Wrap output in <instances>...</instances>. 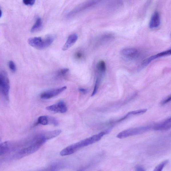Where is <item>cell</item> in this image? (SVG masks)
<instances>
[{
    "instance_id": "obj_1",
    "label": "cell",
    "mask_w": 171,
    "mask_h": 171,
    "mask_svg": "<svg viewBox=\"0 0 171 171\" xmlns=\"http://www.w3.org/2000/svg\"><path fill=\"white\" fill-rule=\"evenodd\" d=\"M109 131V130H108L106 131V132H101L90 138L84 139L80 142L71 145L61 150L60 153V154L61 156H65L72 154L79 149L98 142L104 135L108 133Z\"/></svg>"
},
{
    "instance_id": "obj_2",
    "label": "cell",
    "mask_w": 171,
    "mask_h": 171,
    "mask_svg": "<svg viewBox=\"0 0 171 171\" xmlns=\"http://www.w3.org/2000/svg\"><path fill=\"white\" fill-rule=\"evenodd\" d=\"M49 140L46 132L37 134L32 139L28 146L22 149L18 152L17 158H21L33 154Z\"/></svg>"
},
{
    "instance_id": "obj_3",
    "label": "cell",
    "mask_w": 171,
    "mask_h": 171,
    "mask_svg": "<svg viewBox=\"0 0 171 171\" xmlns=\"http://www.w3.org/2000/svg\"><path fill=\"white\" fill-rule=\"evenodd\" d=\"M55 37V36L52 35H47L44 38L40 37H31L28 40V43L34 48L41 50L50 46L54 41Z\"/></svg>"
},
{
    "instance_id": "obj_4",
    "label": "cell",
    "mask_w": 171,
    "mask_h": 171,
    "mask_svg": "<svg viewBox=\"0 0 171 171\" xmlns=\"http://www.w3.org/2000/svg\"><path fill=\"white\" fill-rule=\"evenodd\" d=\"M10 86L7 73L5 71H1L0 73V90L2 96L5 100H9V92Z\"/></svg>"
},
{
    "instance_id": "obj_5",
    "label": "cell",
    "mask_w": 171,
    "mask_h": 171,
    "mask_svg": "<svg viewBox=\"0 0 171 171\" xmlns=\"http://www.w3.org/2000/svg\"><path fill=\"white\" fill-rule=\"evenodd\" d=\"M151 127L146 126L130 128L122 131L117 135V137L119 139H123L129 136H136L144 134L150 130Z\"/></svg>"
},
{
    "instance_id": "obj_6",
    "label": "cell",
    "mask_w": 171,
    "mask_h": 171,
    "mask_svg": "<svg viewBox=\"0 0 171 171\" xmlns=\"http://www.w3.org/2000/svg\"><path fill=\"white\" fill-rule=\"evenodd\" d=\"M101 1L102 0H88L84 3L81 4L80 5L75 7L68 13L67 17H72L78 13L85 10V9L97 4V3H100Z\"/></svg>"
},
{
    "instance_id": "obj_7",
    "label": "cell",
    "mask_w": 171,
    "mask_h": 171,
    "mask_svg": "<svg viewBox=\"0 0 171 171\" xmlns=\"http://www.w3.org/2000/svg\"><path fill=\"white\" fill-rule=\"evenodd\" d=\"M171 55V48L168 50L162 51V52L158 53L156 55H153L150 57H148L143 60L139 65L138 67V71L142 70L144 69L150 64L151 61L159 58L160 57L167 56V55Z\"/></svg>"
},
{
    "instance_id": "obj_8",
    "label": "cell",
    "mask_w": 171,
    "mask_h": 171,
    "mask_svg": "<svg viewBox=\"0 0 171 171\" xmlns=\"http://www.w3.org/2000/svg\"><path fill=\"white\" fill-rule=\"evenodd\" d=\"M66 86H63L59 88L50 89L42 93L40 95V98L43 100H47L53 98L66 90Z\"/></svg>"
},
{
    "instance_id": "obj_9",
    "label": "cell",
    "mask_w": 171,
    "mask_h": 171,
    "mask_svg": "<svg viewBox=\"0 0 171 171\" xmlns=\"http://www.w3.org/2000/svg\"><path fill=\"white\" fill-rule=\"evenodd\" d=\"M46 109L51 112L60 113L66 112L67 110L66 104L63 101H59L56 104L47 107Z\"/></svg>"
},
{
    "instance_id": "obj_10",
    "label": "cell",
    "mask_w": 171,
    "mask_h": 171,
    "mask_svg": "<svg viewBox=\"0 0 171 171\" xmlns=\"http://www.w3.org/2000/svg\"><path fill=\"white\" fill-rule=\"evenodd\" d=\"M15 143L10 142H5L1 143L0 145L1 156L8 154L14 150L15 148Z\"/></svg>"
},
{
    "instance_id": "obj_11",
    "label": "cell",
    "mask_w": 171,
    "mask_h": 171,
    "mask_svg": "<svg viewBox=\"0 0 171 171\" xmlns=\"http://www.w3.org/2000/svg\"><path fill=\"white\" fill-rule=\"evenodd\" d=\"M160 24V14L156 11L153 14L149 23V27L150 29H154L158 27Z\"/></svg>"
},
{
    "instance_id": "obj_12",
    "label": "cell",
    "mask_w": 171,
    "mask_h": 171,
    "mask_svg": "<svg viewBox=\"0 0 171 171\" xmlns=\"http://www.w3.org/2000/svg\"><path fill=\"white\" fill-rule=\"evenodd\" d=\"M77 39H78V36L76 34L73 33L69 35L66 43L63 45L62 50L63 51H67L70 48L76 43Z\"/></svg>"
},
{
    "instance_id": "obj_13",
    "label": "cell",
    "mask_w": 171,
    "mask_h": 171,
    "mask_svg": "<svg viewBox=\"0 0 171 171\" xmlns=\"http://www.w3.org/2000/svg\"><path fill=\"white\" fill-rule=\"evenodd\" d=\"M171 128V117L162 123L154 126L155 130L157 131L167 130Z\"/></svg>"
},
{
    "instance_id": "obj_14",
    "label": "cell",
    "mask_w": 171,
    "mask_h": 171,
    "mask_svg": "<svg viewBox=\"0 0 171 171\" xmlns=\"http://www.w3.org/2000/svg\"><path fill=\"white\" fill-rule=\"evenodd\" d=\"M121 53L124 56L132 58L137 56L138 51L134 48H125L121 51Z\"/></svg>"
},
{
    "instance_id": "obj_15",
    "label": "cell",
    "mask_w": 171,
    "mask_h": 171,
    "mask_svg": "<svg viewBox=\"0 0 171 171\" xmlns=\"http://www.w3.org/2000/svg\"><path fill=\"white\" fill-rule=\"evenodd\" d=\"M49 124V117L45 116L39 117L35 123V126L39 124L46 125Z\"/></svg>"
},
{
    "instance_id": "obj_16",
    "label": "cell",
    "mask_w": 171,
    "mask_h": 171,
    "mask_svg": "<svg viewBox=\"0 0 171 171\" xmlns=\"http://www.w3.org/2000/svg\"><path fill=\"white\" fill-rule=\"evenodd\" d=\"M97 69L98 73L100 74L104 73L106 70V65L104 61H99L97 65Z\"/></svg>"
},
{
    "instance_id": "obj_17",
    "label": "cell",
    "mask_w": 171,
    "mask_h": 171,
    "mask_svg": "<svg viewBox=\"0 0 171 171\" xmlns=\"http://www.w3.org/2000/svg\"><path fill=\"white\" fill-rule=\"evenodd\" d=\"M41 20L40 18L38 17L34 25L32 27L31 29V33H34L40 29L42 26Z\"/></svg>"
},
{
    "instance_id": "obj_18",
    "label": "cell",
    "mask_w": 171,
    "mask_h": 171,
    "mask_svg": "<svg viewBox=\"0 0 171 171\" xmlns=\"http://www.w3.org/2000/svg\"><path fill=\"white\" fill-rule=\"evenodd\" d=\"M69 71V69L68 68H63L59 69L56 72V77L57 78H62L66 75Z\"/></svg>"
},
{
    "instance_id": "obj_19",
    "label": "cell",
    "mask_w": 171,
    "mask_h": 171,
    "mask_svg": "<svg viewBox=\"0 0 171 171\" xmlns=\"http://www.w3.org/2000/svg\"><path fill=\"white\" fill-rule=\"evenodd\" d=\"M147 111V109H139V110L130 111L127 114L129 116H132V115H140L144 114Z\"/></svg>"
},
{
    "instance_id": "obj_20",
    "label": "cell",
    "mask_w": 171,
    "mask_h": 171,
    "mask_svg": "<svg viewBox=\"0 0 171 171\" xmlns=\"http://www.w3.org/2000/svg\"><path fill=\"white\" fill-rule=\"evenodd\" d=\"M168 160H166L164 161L160 164L154 168V171H162L166 166L167 164H168Z\"/></svg>"
},
{
    "instance_id": "obj_21",
    "label": "cell",
    "mask_w": 171,
    "mask_h": 171,
    "mask_svg": "<svg viewBox=\"0 0 171 171\" xmlns=\"http://www.w3.org/2000/svg\"><path fill=\"white\" fill-rule=\"evenodd\" d=\"M100 77H98L97 79L96 82H95L94 90H93L92 95H91V96L93 97L97 93L99 88V85H100Z\"/></svg>"
},
{
    "instance_id": "obj_22",
    "label": "cell",
    "mask_w": 171,
    "mask_h": 171,
    "mask_svg": "<svg viewBox=\"0 0 171 171\" xmlns=\"http://www.w3.org/2000/svg\"><path fill=\"white\" fill-rule=\"evenodd\" d=\"M9 69L11 72L15 73L17 70V67L16 65L13 61H10L9 62Z\"/></svg>"
},
{
    "instance_id": "obj_23",
    "label": "cell",
    "mask_w": 171,
    "mask_h": 171,
    "mask_svg": "<svg viewBox=\"0 0 171 171\" xmlns=\"http://www.w3.org/2000/svg\"><path fill=\"white\" fill-rule=\"evenodd\" d=\"M49 124H52L55 126H57L59 124L58 121L54 117H49Z\"/></svg>"
},
{
    "instance_id": "obj_24",
    "label": "cell",
    "mask_w": 171,
    "mask_h": 171,
    "mask_svg": "<svg viewBox=\"0 0 171 171\" xmlns=\"http://www.w3.org/2000/svg\"><path fill=\"white\" fill-rule=\"evenodd\" d=\"M35 0H23V2L27 5H33L34 4Z\"/></svg>"
},
{
    "instance_id": "obj_25",
    "label": "cell",
    "mask_w": 171,
    "mask_h": 171,
    "mask_svg": "<svg viewBox=\"0 0 171 171\" xmlns=\"http://www.w3.org/2000/svg\"><path fill=\"white\" fill-rule=\"evenodd\" d=\"M171 95H170V96L167 97L166 98H165L164 100H163L162 101V102H161V104L162 105H165L167 104V103L171 102Z\"/></svg>"
},
{
    "instance_id": "obj_26",
    "label": "cell",
    "mask_w": 171,
    "mask_h": 171,
    "mask_svg": "<svg viewBox=\"0 0 171 171\" xmlns=\"http://www.w3.org/2000/svg\"><path fill=\"white\" fill-rule=\"evenodd\" d=\"M79 90L81 93L84 94H87L89 92L88 89L83 88H79Z\"/></svg>"
},
{
    "instance_id": "obj_27",
    "label": "cell",
    "mask_w": 171,
    "mask_h": 171,
    "mask_svg": "<svg viewBox=\"0 0 171 171\" xmlns=\"http://www.w3.org/2000/svg\"><path fill=\"white\" fill-rule=\"evenodd\" d=\"M136 170L138 171H145L144 168L141 166H137L136 167Z\"/></svg>"
},
{
    "instance_id": "obj_28",
    "label": "cell",
    "mask_w": 171,
    "mask_h": 171,
    "mask_svg": "<svg viewBox=\"0 0 171 171\" xmlns=\"http://www.w3.org/2000/svg\"><path fill=\"white\" fill-rule=\"evenodd\" d=\"M75 56L77 58H80L82 56V54L79 52H77L75 54Z\"/></svg>"
},
{
    "instance_id": "obj_29",
    "label": "cell",
    "mask_w": 171,
    "mask_h": 171,
    "mask_svg": "<svg viewBox=\"0 0 171 171\" xmlns=\"http://www.w3.org/2000/svg\"><path fill=\"white\" fill-rule=\"evenodd\" d=\"M170 36H171V35H170Z\"/></svg>"
}]
</instances>
